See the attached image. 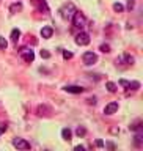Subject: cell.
Instances as JSON below:
<instances>
[{
	"label": "cell",
	"instance_id": "1",
	"mask_svg": "<svg viewBox=\"0 0 143 151\" xmlns=\"http://www.w3.org/2000/svg\"><path fill=\"white\" fill-rule=\"evenodd\" d=\"M77 11L75 9V6H74V3H71V2H68V3H65L63 6L60 8V16L65 19V21H71V17L74 16V13Z\"/></svg>",
	"mask_w": 143,
	"mask_h": 151
},
{
	"label": "cell",
	"instance_id": "2",
	"mask_svg": "<svg viewBox=\"0 0 143 151\" xmlns=\"http://www.w3.org/2000/svg\"><path fill=\"white\" fill-rule=\"evenodd\" d=\"M71 21H73V27L77 28V30H82V28L87 25V19H85V16L80 11H75L74 16L71 17Z\"/></svg>",
	"mask_w": 143,
	"mask_h": 151
},
{
	"label": "cell",
	"instance_id": "3",
	"mask_svg": "<svg viewBox=\"0 0 143 151\" xmlns=\"http://www.w3.org/2000/svg\"><path fill=\"white\" fill-rule=\"evenodd\" d=\"M134 61H135V58L132 55L124 54L121 57H116L115 63H116V66H132V65H134Z\"/></svg>",
	"mask_w": 143,
	"mask_h": 151
},
{
	"label": "cell",
	"instance_id": "4",
	"mask_svg": "<svg viewBox=\"0 0 143 151\" xmlns=\"http://www.w3.org/2000/svg\"><path fill=\"white\" fill-rule=\"evenodd\" d=\"M19 57H21L24 61H27V63H32V61L35 60V52H33L30 47H22V49L19 50Z\"/></svg>",
	"mask_w": 143,
	"mask_h": 151
},
{
	"label": "cell",
	"instance_id": "5",
	"mask_svg": "<svg viewBox=\"0 0 143 151\" xmlns=\"http://www.w3.org/2000/svg\"><path fill=\"white\" fill-rule=\"evenodd\" d=\"M82 61H83L85 66H91L94 63H98V54H94V52H91V50L85 52V54L82 55Z\"/></svg>",
	"mask_w": 143,
	"mask_h": 151
},
{
	"label": "cell",
	"instance_id": "6",
	"mask_svg": "<svg viewBox=\"0 0 143 151\" xmlns=\"http://www.w3.org/2000/svg\"><path fill=\"white\" fill-rule=\"evenodd\" d=\"M75 44H77V46H87V44H90V35L87 32L80 30V33L75 35Z\"/></svg>",
	"mask_w": 143,
	"mask_h": 151
},
{
	"label": "cell",
	"instance_id": "7",
	"mask_svg": "<svg viewBox=\"0 0 143 151\" xmlns=\"http://www.w3.org/2000/svg\"><path fill=\"white\" fill-rule=\"evenodd\" d=\"M13 145L16 146L17 150H30V143L25 139H21V137H16L13 140Z\"/></svg>",
	"mask_w": 143,
	"mask_h": 151
},
{
	"label": "cell",
	"instance_id": "8",
	"mask_svg": "<svg viewBox=\"0 0 143 151\" xmlns=\"http://www.w3.org/2000/svg\"><path fill=\"white\" fill-rule=\"evenodd\" d=\"M33 5L36 6V9L42 14H49V6H47L46 0H33Z\"/></svg>",
	"mask_w": 143,
	"mask_h": 151
},
{
	"label": "cell",
	"instance_id": "9",
	"mask_svg": "<svg viewBox=\"0 0 143 151\" xmlns=\"http://www.w3.org/2000/svg\"><path fill=\"white\" fill-rule=\"evenodd\" d=\"M118 107H120V104H118L116 101H112L104 107V113H106V115H113V113L118 112Z\"/></svg>",
	"mask_w": 143,
	"mask_h": 151
},
{
	"label": "cell",
	"instance_id": "10",
	"mask_svg": "<svg viewBox=\"0 0 143 151\" xmlns=\"http://www.w3.org/2000/svg\"><path fill=\"white\" fill-rule=\"evenodd\" d=\"M36 113H38L40 116H49L50 113H52V109H50V107H47L46 104H41V106H38Z\"/></svg>",
	"mask_w": 143,
	"mask_h": 151
},
{
	"label": "cell",
	"instance_id": "11",
	"mask_svg": "<svg viewBox=\"0 0 143 151\" xmlns=\"http://www.w3.org/2000/svg\"><path fill=\"white\" fill-rule=\"evenodd\" d=\"M120 85H121L123 88H126V90H129V88L139 90V88H140V83H139V82H127V80H124V79L120 80Z\"/></svg>",
	"mask_w": 143,
	"mask_h": 151
},
{
	"label": "cell",
	"instance_id": "12",
	"mask_svg": "<svg viewBox=\"0 0 143 151\" xmlns=\"http://www.w3.org/2000/svg\"><path fill=\"white\" fill-rule=\"evenodd\" d=\"M63 90H65V91H68V93H73V94H79V93L85 91V88L79 87V85H66Z\"/></svg>",
	"mask_w": 143,
	"mask_h": 151
},
{
	"label": "cell",
	"instance_id": "13",
	"mask_svg": "<svg viewBox=\"0 0 143 151\" xmlns=\"http://www.w3.org/2000/svg\"><path fill=\"white\" fill-rule=\"evenodd\" d=\"M52 35H54V28H52V27L46 25V27L41 28V36L44 38V40H49V38H52Z\"/></svg>",
	"mask_w": 143,
	"mask_h": 151
},
{
	"label": "cell",
	"instance_id": "14",
	"mask_svg": "<svg viewBox=\"0 0 143 151\" xmlns=\"http://www.w3.org/2000/svg\"><path fill=\"white\" fill-rule=\"evenodd\" d=\"M9 38H11V42H13V44L17 46V41L21 40V30H19V28H13Z\"/></svg>",
	"mask_w": 143,
	"mask_h": 151
},
{
	"label": "cell",
	"instance_id": "15",
	"mask_svg": "<svg viewBox=\"0 0 143 151\" xmlns=\"http://www.w3.org/2000/svg\"><path fill=\"white\" fill-rule=\"evenodd\" d=\"M21 11H22V3L21 2H16V3H13L11 6H9V13H13V14H17Z\"/></svg>",
	"mask_w": 143,
	"mask_h": 151
},
{
	"label": "cell",
	"instance_id": "16",
	"mask_svg": "<svg viewBox=\"0 0 143 151\" xmlns=\"http://www.w3.org/2000/svg\"><path fill=\"white\" fill-rule=\"evenodd\" d=\"M61 137H63L65 140H71V137H73V131H71L69 127H63V129H61Z\"/></svg>",
	"mask_w": 143,
	"mask_h": 151
},
{
	"label": "cell",
	"instance_id": "17",
	"mask_svg": "<svg viewBox=\"0 0 143 151\" xmlns=\"http://www.w3.org/2000/svg\"><path fill=\"white\" fill-rule=\"evenodd\" d=\"M113 11H115V13H123V11H124V5L120 3V2L113 3Z\"/></svg>",
	"mask_w": 143,
	"mask_h": 151
},
{
	"label": "cell",
	"instance_id": "18",
	"mask_svg": "<svg viewBox=\"0 0 143 151\" xmlns=\"http://www.w3.org/2000/svg\"><path fill=\"white\" fill-rule=\"evenodd\" d=\"M106 88H107L110 93H115L116 90H118V85L113 83V82H107V83H106Z\"/></svg>",
	"mask_w": 143,
	"mask_h": 151
},
{
	"label": "cell",
	"instance_id": "19",
	"mask_svg": "<svg viewBox=\"0 0 143 151\" xmlns=\"http://www.w3.org/2000/svg\"><path fill=\"white\" fill-rule=\"evenodd\" d=\"M99 50L104 52V54H110V52H112L110 44H101V46H99Z\"/></svg>",
	"mask_w": 143,
	"mask_h": 151
},
{
	"label": "cell",
	"instance_id": "20",
	"mask_svg": "<svg viewBox=\"0 0 143 151\" xmlns=\"http://www.w3.org/2000/svg\"><path fill=\"white\" fill-rule=\"evenodd\" d=\"M75 134H77L79 137H83L85 134H87V129H85L83 126H79L77 129H75Z\"/></svg>",
	"mask_w": 143,
	"mask_h": 151
},
{
	"label": "cell",
	"instance_id": "21",
	"mask_svg": "<svg viewBox=\"0 0 143 151\" xmlns=\"http://www.w3.org/2000/svg\"><path fill=\"white\" fill-rule=\"evenodd\" d=\"M6 46H8L6 40H5L3 36H0V49H2V50H5V49H6Z\"/></svg>",
	"mask_w": 143,
	"mask_h": 151
},
{
	"label": "cell",
	"instance_id": "22",
	"mask_svg": "<svg viewBox=\"0 0 143 151\" xmlns=\"http://www.w3.org/2000/svg\"><path fill=\"white\" fill-rule=\"evenodd\" d=\"M40 55H41V58H46V60H47V58H50V52H49V50H46V49H42Z\"/></svg>",
	"mask_w": 143,
	"mask_h": 151
},
{
	"label": "cell",
	"instance_id": "23",
	"mask_svg": "<svg viewBox=\"0 0 143 151\" xmlns=\"http://www.w3.org/2000/svg\"><path fill=\"white\" fill-rule=\"evenodd\" d=\"M63 58H65V60H69V58H73V52L63 50Z\"/></svg>",
	"mask_w": 143,
	"mask_h": 151
},
{
	"label": "cell",
	"instance_id": "24",
	"mask_svg": "<svg viewBox=\"0 0 143 151\" xmlns=\"http://www.w3.org/2000/svg\"><path fill=\"white\" fill-rule=\"evenodd\" d=\"M87 102H88V104H93V106H94V104H96V98H94V96H93V98H88Z\"/></svg>",
	"mask_w": 143,
	"mask_h": 151
},
{
	"label": "cell",
	"instance_id": "25",
	"mask_svg": "<svg viewBox=\"0 0 143 151\" xmlns=\"http://www.w3.org/2000/svg\"><path fill=\"white\" fill-rule=\"evenodd\" d=\"M134 0H129V2H127V8H129V9H132V8H134Z\"/></svg>",
	"mask_w": 143,
	"mask_h": 151
},
{
	"label": "cell",
	"instance_id": "26",
	"mask_svg": "<svg viewBox=\"0 0 143 151\" xmlns=\"http://www.w3.org/2000/svg\"><path fill=\"white\" fill-rule=\"evenodd\" d=\"M5 131H6V126H5V124H2V126H0V135H2Z\"/></svg>",
	"mask_w": 143,
	"mask_h": 151
},
{
	"label": "cell",
	"instance_id": "27",
	"mask_svg": "<svg viewBox=\"0 0 143 151\" xmlns=\"http://www.w3.org/2000/svg\"><path fill=\"white\" fill-rule=\"evenodd\" d=\"M83 150H85V146H82V145L75 146V151H83Z\"/></svg>",
	"mask_w": 143,
	"mask_h": 151
},
{
	"label": "cell",
	"instance_id": "28",
	"mask_svg": "<svg viewBox=\"0 0 143 151\" xmlns=\"http://www.w3.org/2000/svg\"><path fill=\"white\" fill-rule=\"evenodd\" d=\"M96 145L98 146H104V142L102 140H96Z\"/></svg>",
	"mask_w": 143,
	"mask_h": 151
}]
</instances>
